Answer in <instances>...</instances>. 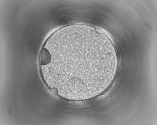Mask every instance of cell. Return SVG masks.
Segmentation results:
<instances>
[{
	"label": "cell",
	"instance_id": "obj_1",
	"mask_svg": "<svg viewBox=\"0 0 157 125\" xmlns=\"http://www.w3.org/2000/svg\"><path fill=\"white\" fill-rule=\"evenodd\" d=\"M112 67L109 61L101 55L71 50L53 57L46 73L63 95L85 99L96 96L105 90Z\"/></svg>",
	"mask_w": 157,
	"mask_h": 125
},
{
	"label": "cell",
	"instance_id": "obj_2",
	"mask_svg": "<svg viewBox=\"0 0 157 125\" xmlns=\"http://www.w3.org/2000/svg\"><path fill=\"white\" fill-rule=\"evenodd\" d=\"M51 57V54L48 50L43 48L41 52L40 55V62L42 65L48 64L50 62Z\"/></svg>",
	"mask_w": 157,
	"mask_h": 125
}]
</instances>
